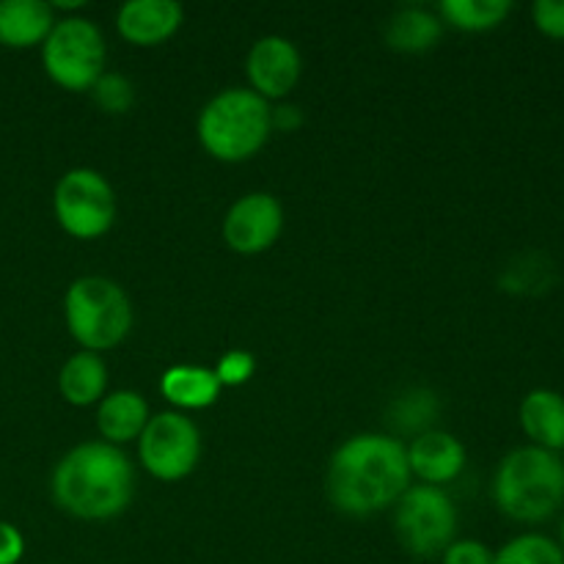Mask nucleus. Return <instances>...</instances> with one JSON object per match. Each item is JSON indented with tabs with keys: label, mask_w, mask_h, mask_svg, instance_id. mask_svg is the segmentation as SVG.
I'll return each mask as SVG.
<instances>
[{
	"label": "nucleus",
	"mask_w": 564,
	"mask_h": 564,
	"mask_svg": "<svg viewBox=\"0 0 564 564\" xmlns=\"http://www.w3.org/2000/svg\"><path fill=\"white\" fill-rule=\"evenodd\" d=\"M141 466L160 482H180L202 457V433L185 413L165 411L147 422L138 438Z\"/></svg>",
	"instance_id": "obj_9"
},
{
	"label": "nucleus",
	"mask_w": 564,
	"mask_h": 564,
	"mask_svg": "<svg viewBox=\"0 0 564 564\" xmlns=\"http://www.w3.org/2000/svg\"><path fill=\"white\" fill-rule=\"evenodd\" d=\"M53 501L80 521H110L130 507L135 471L119 446L86 441L66 452L50 479Z\"/></svg>",
	"instance_id": "obj_2"
},
{
	"label": "nucleus",
	"mask_w": 564,
	"mask_h": 564,
	"mask_svg": "<svg viewBox=\"0 0 564 564\" xmlns=\"http://www.w3.org/2000/svg\"><path fill=\"white\" fill-rule=\"evenodd\" d=\"M521 427L532 446L560 452L564 449V397L554 389H532L521 402Z\"/></svg>",
	"instance_id": "obj_14"
},
{
	"label": "nucleus",
	"mask_w": 564,
	"mask_h": 564,
	"mask_svg": "<svg viewBox=\"0 0 564 564\" xmlns=\"http://www.w3.org/2000/svg\"><path fill=\"white\" fill-rule=\"evenodd\" d=\"M55 220L75 240H97L108 235L116 220V193L94 169H72L53 193Z\"/></svg>",
	"instance_id": "obj_8"
},
{
	"label": "nucleus",
	"mask_w": 564,
	"mask_h": 564,
	"mask_svg": "<svg viewBox=\"0 0 564 564\" xmlns=\"http://www.w3.org/2000/svg\"><path fill=\"white\" fill-rule=\"evenodd\" d=\"M532 20L543 36L564 42V0H538L532 6Z\"/></svg>",
	"instance_id": "obj_24"
},
{
	"label": "nucleus",
	"mask_w": 564,
	"mask_h": 564,
	"mask_svg": "<svg viewBox=\"0 0 564 564\" xmlns=\"http://www.w3.org/2000/svg\"><path fill=\"white\" fill-rule=\"evenodd\" d=\"M556 543H560V549L564 551V518H562V527H560V540H556Z\"/></svg>",
	"instance_id": "obj_28"
},
{
	"label": "nucleus",
	"mask_w": 564,
	"mask_h": 564,
	"mask_svg": "<svg viewBox=\"0 0 564 564\" xmlns=\"http://www.w3.org/2000/svg\"><path fill=\"white\" fill-rule=\"evenodd\" d=\"M330 505L352 518L383 512L411 488V468L402 441L364 433L334 452L325 477Z\"/></svg>",
	"instance_id": "obj_1"
},
{
	"label": "nucleus",
	"mask_w": 564,
	"mask_h": 564,
	"mask_svg": "<svg viewBox=\"0 0 564 564\" xmlns=\"http://www.w3.org/2000/svg\"><path fill=\"white\" fill-rule=\"evenodd\" d=\"M25 554V538L14 523L0 521V564H17Z\"/></svg>",
	"instance_id": "obj_26"
},
{
	"label": "nucleus",
	"mask_w": 564,
	"mask_h": 564,
	"mask_svg": "<svg viewBox=\"0 0 564 564\" xmlns=\"http://www.w3.org/2000/svg\"><path fill=\"white\" fill-rule=\"evenodd\" d=\"M149 422V405L138 391H113L97 408V430L105 444L121 446L141 438Z\"/></svg>",
	"instance_id": "obj_16"
},
{
	"label": "nucleus",
	"mask_w": 564,
	"mask_h": 564,
	"mask_svg": "<svg viewBox=\"0 0 564 564\" xmlns=\"http://www.w3.org/2000/svg\"><path fill=\"white\" fill-rule=\"evenodd\" d=\"M273 132V110L268 99L251 88H226L204 105L198 116V141L224 163H242L262 152Z\"/></svg>",
	"instance_id": "obj_4"
},
{
	"label": "nucleus",
	"mask_w": 564,
	"mask_h": 564,
	"mask_svg": "<svg viewBox=\"0 0 564 564\" xmlns=\"http://www.w3.org/2000/svg\"><path fill=\"white\" fill-rule=\"evenodd\" d=\"M281 229H284V209L270 193H248L231 204L224 218L226 246L246 257L268 251L281 237Z\"/></svg>",
	"instance_id": "obj_10"
},
{
	"label": "nucleus",
	"mask_w": 564,
	"mask_h": 564,
	"mask_svg": "<svg viewBox=\"0 0 564 564\" xmlns=\"http://www.w3.org/2000/svg\"><path fill=\"white\" fill-rule=\"evenodd\" d=\"M251 91L262 99H284L301 80V53L284 36H264L251 47L246 61Z\"/></svg>",
	"instance_id": "obj_11"
},
{
	"label": "nucleus",
	"mask_w": 564,
	"mask_h": 564,
	"mask_svg": "<svg viewBox=\"0 0 564 564\" xmlns=\"http://www.w3.org/2000/svg\"><path fill=\"white\" fill-rule=\"evenodd\" d=\"M394 534L416 560L444 554L457 534V507L444 488L411 485L394 505Z\"/></svg>",
	"instance_id": "obj_6"
},
{
	"label": "nucleus",
	"mask_w": 564,
	"mask_h": 564,
	"mask_svg": "<svg viewBox=\"0 0 564 564\" xmlns=\"http://www.w3.org/2000/svg\"><path fill=\"white\" fill-rule=\"evenodd\" d=\"M253 369H257V361L246 350H231L220 358L213 372L220 386H242L251 380Z\"/></svg>",
	"instance_id": "obj_23"
},
{
	"label": "nucleus",
	"mask_w": 564,
	"mask_h": 564,
	"mask_svg": "<svg viewBox=\"0 0 564 564\" xmlns=\"http://www.w3.org/2000/svg\"><path fill=\"white\" fill-rule=\"evenodd\" d=\"M494 501L516 523H545L564 507V460L540 446L512 449L494 477Z\"/></svg>",
	"instance_id": "obj_3"
},
{
	"label": "nucleus",
	"mask_w": 564,
	"mask_h": 564,
	"mask_svg": "<svg viewBox=\"0 0 564 564\" xmlns=\"http://www.w3.org/2000/svg\"><path fill=\"white\" fill-rule=\"evenodd\" d=\"M494 564H564V551L549 534L527 532L494 551Z\"/></svg>",
	"instance_id": "obj_21"
},
{
	"label": "nucleus",
	"mask_w": 564,
	"mask_h": 564,
	"mask_svg": "<svg viewBox=\"0 0 564 564\" xmlns=\"http://www.w3.org/2000/svg\"><path fill=\"white\" fill-rule=\"evenodd\" d=\"M405 452L411 477L422 479V485L441 488V485L460 477L463 468H466V449L455 435L444 433V430L422 433Z\"/></svg>",
	"instance_id": "obj_13"
},
{
	"label": "nucleus",
	"mask_w": 564,
	"mask_h": 564,
	"mask_svg": "<svg viewBox=\"0 0 564 564\" xmlns=\"http://www.w3.org/2000/svg\"><path fill=\"white\" fill-rule=\"evenodd\" d=\"M58 389L69 405H97L108 389V367L97 352H77L61 367Z\"/></svg>",
	"instance_id": "obj_17"
},
{
	"label": "nucleus",
	"mask_w": 564,
	"mask_h": 564,
	"mask_svg": "<svg viewBox=\"0 0 564 564\" xmlns=\"http://www.w3.org/2000/svg\"><path fill=\"white\" fill-rule=\"evenodd\" d=\"M182 6L174 0H130L116 14V28L135 47H158L182 25Z\"/></svg>",
	"instance_id": "obj_12"
},
{
	"label": "nucleus",
	"mask_w": 564,
	"mask_h": 564,
	"mask_svg": "<svg viewBox=\"0 0 564 564\" xmlns=\"http://www.w3.org/2000/svg\"><path fill=\"white\" fill-rule=\"evenodd\" d=\"M297 124H301V113H297V108L284 105V108L273 110V127H281V130H295Z\"/></svg>",
	"instance_id": "obj_27"
},
{
	"label": "nucleus",
	"mask_w": 564,
	"mask_h": 564,
	"mask_svg": "<svg viewBox=\"0 0 564 564\" xmlns=\"http://www.w3.org/2000/svg\"><path fill=\"white\" fill-rule=\"evenodd\" d=\"M64 317L72 339L86 352L113 350L132 328L130 297L105 275L72 281L64 297Z\"/></svg>",
	"instance_id": "obj_5"
},
{
	"label": "nucleus",
	"mask_w": 564,
	"mask_h": 564,
	"mask_svg": "<svg viewBox=\"0 0 564 564\" xmlns=\"http://www.w3.org/2000/svg\"><path fill=\"white\" fill-rule=\"evenodd\" d=\"M94 102L105 110V113H127L135 102V91H132V83L121 75H110L105 72L91 88Z\"/></svg>",
	"instance_id": "obj_22"
},
{
	"label": "nucleus",
	"mask_w": 564,
	"mask_h": 564,
	"mask_svg": "<svg viewBox=\"0 0 564 564\" xmlns=\"http://www.w3.org/2000/svg\"><path fill=\"white\" fill-rule=\"evenodd\" d=\"M444 564H494V551L479 540H455L441 554Z\"/></svg>",
	"instance_id": "obj_25"
},
{
	"label": "nucleus",
	"mask_w": 564,
	"mask_h": 564,
	"mask_svg": "<svg viewBox=\"0 0 564 564\" xmlns=\"http://www.w3.org/2000/svg\"><path fill=\"white\" fill-rule=\"evenodd\" d=\"M510 0H444L441 17L452 28L466 33H485L499 28L510 17Z\"/></svg>",
	"instance_id": "obj_20"
},
{
	"label": "nucleus",
	"mask_w": 564,
	"mask_h": 564,
	"mask_svg": "<svg viewBox=\"0 0 564 564\" xmlns=\"http://www.w3.org/2000/svg\"><path fill=\"white\" fill-rule=\"evenodd\" d=\"M386 39L400 53H424L441 39V22L424 9H402L391 17Z\"/></svg>",
	"instance_id": "obj_19"
},
{
	"label": "nucleus",
	"mask_w": 564,
	"mask_h": 564,
	"mask_svg": "<svg viewBox=\"0 0 564 564\" xmlns=\"http://www.w3.org/2000/svg\"><path fill=\"white\" fill-rule=\"evenodd\" d=\"M55 25L53 6L42 0H3L0 3V44L28 50L44 44Z\"/></svg>",
	"instance_id": "obj_15"
},
{
	"label": "nucleus",
	"mask_w": 564,
	"mask_h": 564,
	"mask_svg": "<svg viewBox=\"0 0 564 564\" xmlns=\"http://www.w3.org/2000/svg\"><path fill=\"white\" fill-rule=\"evenodd\" d=\"M44 72L66 91H91L105 75V39L91 20L64 17L42 44Z\"/></svg>",
	"instance_id": "obj_7"
},
{
	"label": "nucleus",
	"mask_w": 564,
	"mask_h": 564,
	"mask_svg": "<svg viewBox=\"0 0 564 564\" xmlns=\"http://www.w3.org/2000/svg\"><path fill=\"white\" fill-rule=\"evenodd\" d=\"M160 391H163V397L171 405L185 408V411H202V408H209L213 402H218L220 383L213 369L180 364V367H171L163 375Z\"/></svg>",
	"instance_id": "obj_18"
}]
</instances>
